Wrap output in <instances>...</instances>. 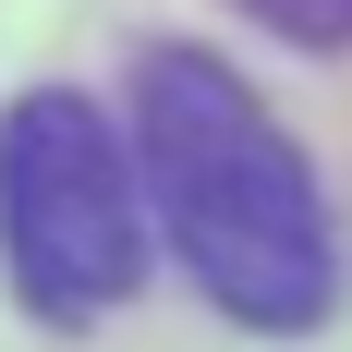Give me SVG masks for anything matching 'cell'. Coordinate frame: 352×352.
I'll use <instances>...</instances> for the list:
<instances>
[{
	"label": "cell",
	"instance_id": "6da1fadb",
	"mask_svg": "<svg viewBox=\"0 0 352 352\" xmlns=\"http://www.w3.org/2000/svg\"><path fill=\"white\" fill-rule=\"evenodd\" d=\"M134 170L158 255L255 340H304L340 304V219L280 109L219 49H146L134 61Z\"/></svg>",
	"mask_w": 352,
	"mask_h": 352
},
{
	"label": "cell",
	"instance_id": "7a4b0ae2",
	"mask_svg": "<svg viewBox=\"0 0 352 352\" xmlns=\"http://www.w3.org/2000/svg\"><path fill=\"white\" fill-rule=\"evenodd\" d=\"M158 219H146L134 134L73 85H25L0 109V280L36 328H98L146 292Z\"/></svg>",
	"mask_w": 352,
	"mask_h": 352
},
{
	"label": "cell",
	"instance_id": "3957f363",
	"mask_svg": "<svg viewBox=\"0 0 352 352\" xmlns=\"http://www.w3.org/2000/svg\"><path fill=\"white\" fill-rule=\"evenodd\" d=\"M243 25H267L280 49H304V61H340L352 49V0H231Z\"/></svg>",
	"mask_w": 352,
	"mask_h": 352
}]
</instances>
